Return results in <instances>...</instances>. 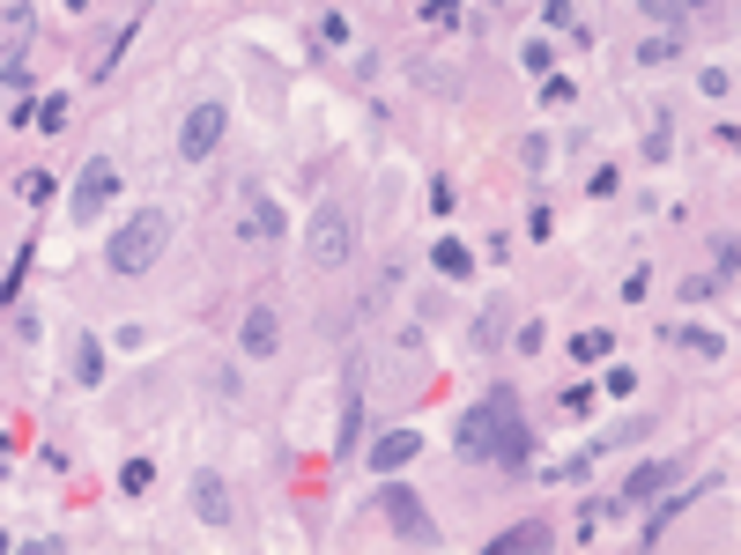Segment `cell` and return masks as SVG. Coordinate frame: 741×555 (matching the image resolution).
<instances>
[{
  "label": "cell",
  "instance_id": "obj_4",
  "mask_svg": "<svg viewBox=\"0 0 741 555\" xmlns=\"http://www.w3.org/2000/svg\"><path fill=\"white\" fill-rule=\"evenodd\" d=\"M378 511L394 519V541H408V548H438V526H430V511L416 504V489L386 482V489H378Z\"/></svg>",
  "mask_w": 741,
  "mask_h": 555
},
{
  "label": "cell",
  "instance_id": "obj_3",
  "mask_svg": "<svg viewBox=\"0 0 741 555\" xmlns=\"http://www.w3.org/2000/svg\"><path fill=\"white\" fill-rule=\"evenodd\" d=\"M112 193H119V164L112 156H90V164L74 170V193H67V222L74 230H90V222L112 208Z\"/></svg>",
  "mask_w": 741,
  "mask_h": 555
},
{
  "label": "cell",
  "instance_id": "obj_24",
  "mask_svg": "<svg viewBox=\"0 0 741 555\" xmlns=\"http://www.w3.org/2000/svg\"><path fill=\"white\" fill-rule=\"evenodd\" d=\"M638 8L653 15V23H667V30H675V15H682V0H638Z\"/></svg>",
  "mask_w": 741,
  "mask_h": 555
},
{
  "label": "cell",
  "instance_id": "obj_22",
  "mask_svg": "<svg viewBox=\"0 0 741 555\" xmlns=\"http://www.w3.org/2000/svg\"><path fill=\"white\" fill-rule=\"evenodd\" d=\"M119 482H126V496H142V489H148V482H156V467H148V459H134V467H126Z\"/></svg>",
  "mask_w": 741,
  "mask_h": 555
},
{
  "label": "cell",
  "instance_id": "obj_10",
  "mask_svg": "<svg viewBox=\"0 0 741 555\" xmlns=\"http://www.w3.org/2000/svg\"><path fill=\"white\" fill-rule=\"evenodd\" d=\"M675 474H682V459H653V467H638V474L623 482V504H645V496H667V489H675Z\"/></svg>",
  "mask_w": 741,
  "mask_h": 555
},
{
  "label": "cell",
  "instance_id": "obj_6",
  "mask_svg": "<svg viewBox=\"0 0 741 555\" xmlns=\"http://www.w3.org/2000/svg\"><path fill=\"white\" fill-rule=\"evenodd\" d=\"M304 252H312V266H348V252H356L348 208H334V200H326L320 216H312V238H304Z\"/></svg>",
  "mask_w": 741,
  "mask_h": 555
},
{
  "label": "cell",
  "instance_id": "obj_18",
  "mask_svg": "<svg viewBox=\"0 0 741 555\" xmlns=\"http://www.w3.org/2000/svg\"><path fill=\"white\" fill-rule=\"evenodd\" d=\"M667 341H682V348H697V356H727V341H719V334H705V326H675Z\"/></svg>",
  "mask_w": 741,
  "mask_h": 555
},
{
  "label": "cell",
  "instance_id": "obj_1",
  "mask_svg": "<svg viewBox=\"0 0 741 555\" xmlns=\"http://www.w3.org/2000/svg\"><path fill=\"white\" fill-rule=\"evenodd\" d=\"M164 252H171V216H164V208H142V216H126V222H119V238L104 244V266L134 282V274H148V266L164 260Z\"/></svg>",
  "mask_w": 741,
  "mask_h": 555
},
{
  "label": "cell",
  "instance_id": "obj_11",
  "mask_svg": "<svg viewBox=\"0 0 741 555\" xmlns=\"http://www.w3.org/2000/svg\"><path fill=\"white\" fill-rule=\"evenodd\" d=\"M526 459H534V430H526V415H512L504 437H497V467H504V474H526Z\"/></svg>",
  "mask_w": 741,
  "mask_h": 555
},
{
  "label": "cell",
  "instance_id": "obj_14",
  "mask_svg": "<svg viewBox=\"0 0 741 555\" xmlns=\"http://www.w3.org/2000/svg\"><path fill=\"white\" fill-rule=\"evenodd\" d=\"M430 260H438L445 282H468V274H474V252H468L460 238H438V252H430Z\"/></svg>",
  "mask_w": 741,
  "mask_h": 555
},
{
  "label": "cell",
  "instance_id": "obj_9",
  "mask_svg": "<svg viewBox=\"0 0 741 555\" xmlns=\"http://www.w3.org/2000/svg\"><path fill=\"white\" fill-rule=\"evenodd\" d=\"M416 452H422V430H386L378 444H370V474H400Z\"/></svg>",
  "mask_w": 741,
  "mask_h": 555
},
{
  "label": "cell",
  "instance_id": "obj_15",
  "mask_svg": "<svg viewBox=\"0 0 741 555\" xmlns=\"http://www.w3.org/2000/svg\"><path fill=\"white\" fill-rule=\"evenodd\" d=\"M490 548H497V555H526V548H549V526H534V519H526V526H512V533H497Z\"/></svg>",
  "mask_w": 741,
  "mask_h": 555
},
{
  "label": "cell",
  "instance_id": "obj_2",
  "mask_svg": "<svg viewBox=\"0 0 741 555\" xmlns=\"http://www.w3.org/2000/svg\"><path fill=\"white\" fill-rule=\"evenodd\" d=\"M519 415L512 386H490L482 400H474L468 415H460V430H452V444H460V459H497V437H504V422Z\"/></svg>",
  "mask_w": 741,
  "mask_h": 555
},
{
  "label": "cell",
  "instance_id": "obj_12",
  "mask_svg": "<svg viewBox=\"0 0 741 555\" xmlns=\"http://www.w3.org/2000/svg\"><path fill=\"white\" fill-rule=\"evenodd\" d=\"M67 370H74V386H104V341L97 334H74Z\"/></svg>",
  "mask_w": 741,
  "mask_h": 555
},
{
  "label": "cell",
  "instance_id": "obj_21",
  "mask_svg": "<svg viewBox=\"0 0 741 555\" xmlns=\"http://www.w3.org/2000/svg\"><path fill=\"white\" fill-rule=\"evenodd\" d=\"M697 90H705V97H727V90H734V74H727V67H705V74H697Z\"/></svg>",
  "mask_w": 741,
  "mask_h": 555
},
{
  "label": "cell",
  "instance_id": "obj_19",
  "mask_svg": "<svg viewBox=\"0 0 741 555\" xmlns=\"http://www.w3.org/2000/svg\"><path fill=\"white\" fill-rule=\"evenodd\" d=\"M30 126H45V134H60V126H67V97H45V104H30Z\"/></svg>",
  "mask_w": 741,
  "mask_h": 555
},
{
  "label": "cell",
  "instance_id": "obj_16",
  "mask_svg": "<svg viewBox=\"0 0 741 555\" xmlns=\"http://www.w3.org/2000/svg\"><path fill=\"white\" fill-rule=\"evenodd\" d=\"M356 437H364V392H348V408H342V437H334V452H356Z\"/></svg>",
  "mask_w": 741,
  "mask_h": 555
},
{
  "label": "cell",
  "instance_id": "obj_17",
  "mask_svg": "<svg viewBox=\"0 0 741 555\" xmlns=\"http://www.w3.org/2000/svg\"><path fill=\"white\" fill-rule=\"evenodd\" d=\"M571 356H578V363H601V356H616V334H601V326H593V334H571Z\"/></svg>",
  "mask_w": 741,
  "mask_h": 555
},
{
  "label": "cell",
  "instance_id": "obj_25",
  "mask_svg": "<svg viewBox=\"0 0 741 555\" xmlns=\"http://www.w3.org/2000/svg\"><path fill=\"white\" fill-rule=\"evenodd\" d=\"M690 8H697V15H712V8H719V0H690Z\"/></svg>",
  "mask_w": 741,
  "mask_h": 555
},
{
  "label": "cell",
  "instance_id": "obj_13",
  "mask_svg": "<svg viewBox=\"0 0 741 555\" xmlns=\"http://www.w3.org/2000/svg\"><path fill=\"white\" fill-rule=\"evenodd\" d=\"M246 208H252V230H246V238H260V244H268V238H290V222H282V208H274V200L260 193V186H246Z\"/></svg>",
  "mask_w": 741,
  "mask_h": 555
},
{
  "label": "cell",
  "instance_id": "obj_8",
  "mask_svg": "<svg viewBox=\"0 0 741 555\" xmlns=\"http://www.w3.org/2000/svg\"><path fill=\"white\" fill-rule=\"evenodd\" d=\"M194 519H200V526H230V519H238L222 474H194Z\"/></svg>",
  "mask_w": 741,
  "mask_h": 555
},
{
  "label": "cell",
  "instance_id": "obj_5",
  "mask_svg": "<svg viewBox=\"0 0 741 555\" xmlns=\"http://www.w3.org/2000/svg\"><path fill=\"white\" fill-rule=\"evenodd\" d=\"M230 134V104H194L186 112V126H178V164H200V156H216V142Z\"/></svg>",
  "mask_w": 741,
  "mask_h": 555
},
{
  "label": "cell",
  "instance_id": "obj_7",
  "mask_svg": "<svg viewBox=\"0 0 741 555\" xmlns=\"http://www.w3.org/2000/svg\"><path fill=\"white\" fill-rule=\"evenodd\" d=\"M282 348V312L274 304H252L246 326H238V356H274Z\"/></svg>",
  "mask_w": 741,
  "mask_h": 555
},
{
  "label": "cell",
  "instance_id": "obj_20",
  "mask_svg": "<svg viewBox=\"0 0 741 555\" xmlns=\"http://www.w3.org/2000/svg\"><path fill=\"white\" fill-rule=\"evenodd\" d=\"M638 60H645V67H667V60H675V30H660V38H645V45H638Z\"/></svg>",
  "mask_w": 741,
  "mask_h": 555
},
{
  "label": "cell",
  "instance_id": "obj_23",
  "mask_svg": "<svg viewBox=\"0 0 741 555\" xmlns=\"http://www.w3.org/2000/svg\"><path fill=\"white\" fill-rule=\"evenodd\" d=\"M549 60H556V52H549V45H542V38H534V45L519 52V67H526V74H549Z\"/></svg>",
  "mask_w": 741,
  "mask_h": 555
}]
</instances>
